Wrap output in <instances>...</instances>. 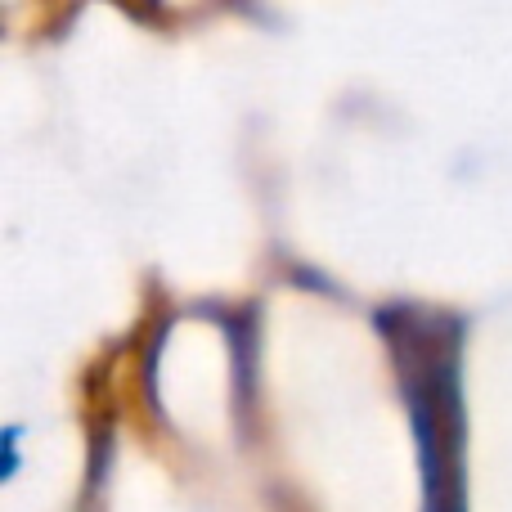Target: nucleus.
Returning a JSON list of instances; mask_svg holds the SVG:
<instances>
[{
  "instance_id": "nucleus-1",
  "label": "nucleus",
  "mask_w": 512,
  "mask_h": 512,
  "mask_svg": "<svg viewBox=\"0 0 512 512\" xmlns=\"http://www.w3.org/2000/svg\"><path fill=\"white\" fill-rule=\"evenodd\" d=\"M400 364H405L409 405L423 436L427 512H459V382H454V328L436 337V324H400Z\"/></svg>"
}]
</instances>
